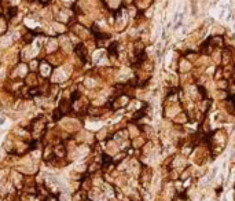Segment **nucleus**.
Returning a JSON list of instances; mask_svg holds the SVG:
<instances>
[{"label": "nucleus", "mask_w": 235, "mask_h": 201, "mask_svg": "<svg viewBox=\"0 0 235 201\" xmlns=\"http://www.w3.org/2000/svg\"><path fill=\"white\" fill-rule=\"evenodd\" d=\"M4 121H6V120H4L3 117H0V125H3V124H4Z\"/></svg>", "instance_id": "obj_1"}]
</instances>
